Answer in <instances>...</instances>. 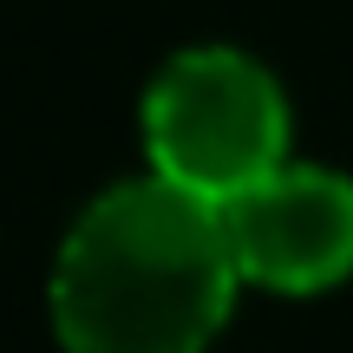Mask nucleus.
<instances>
[{"mask_svg":"<svg viewBox=\"0 0 353 353\" xmlns=\"http://www.w3.org/2000/svg\"><path fill=\"white\" fill-rule=\"evenodd\" d=\"M236 288L223 210L151 170L72 223L52 262V327L65 353H203Z\"/></svg>","mask_w":353,"mask_h":353,"instance_id":"1","label":"nucleus"},{"mask_svg":"<svg viewBox=\"0 0 353 353\" xmlns=\"http://www.w3.org/2000/svg\"><path fill=\"white\" fill-rule=\"evenodd\" d=\"M144 151L157 176L229 203L288 164V99L249 52L190 46L144 92Z\"/></svg>","mask_w":353,"mask_h":353,"instance_id":"2","label":"nucleus"},{"mask_svg":"<svg viewBox=\"0 0 353 353\" xmlns=\"http://www.w3.org/2000/svg\"><path fill=\"white\" fill-rule=\"evenodd\" d=\"M236 275L275 294H321L353 275V183L321 164H281L216 203Z\"/></svg>","mask_w":353,"mask_h":353,"instance_id":"3","label":"nucleus"}]
</instances>
